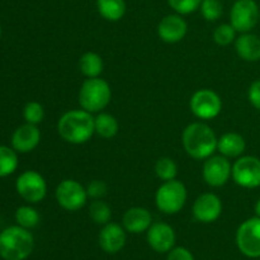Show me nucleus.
I'll return each instance as SVG.
<instances>
[{"instance_id": "nucleus-27", "label": "nucleus", "mask_w": 260, "mask_h": 260, "mask_svg": "<svg viewBox=\"0 0 260 260\" xmlns=\"http://www.w3.org/2000/svg\"><path fill=\"white\" fill-rule=\"evenodd\" d=\"M155 173H156V177L162 182L173 180L177 178L178 165L172 157H160L155 162Z\"/></svg>"}, {"instance_id": "nucleus-24", "label": "nucleus", "mask_w": 260, "mask_h": 260, "mask_svg": "<svg viewBox=\"0 0 260 260\" xmlns=\"http://www.w3.org/2000/svg\"><path fill=\"white\" fill-rule=\"evenodd\" d=\"M18 168V155L13 147L0 146V178L13 174Z\"/></svg>"}, {"instance_id": "nucleus-10", "label": "nucleus", "mask_w": 260, "mask_h": 260, "mask_svg": "<svg viewBox=\"0 0 260 260\" xmlns=\"http://www.w3.org/2000/svg\"><path fill=\"white\" fill-rule=\"evenodd\" d=\"M15 189L28 203H40L47 194V183L36 170H27L17 178Z\"/></svg>"}, {"instance_id": "nucleus-25", "label": "nucleus", "mask_w": 260, "mask_h": 260, "mask_svg": "<svg viewBox=\"0 0 260 260\" xmlns=\"http://www.w3.org/2000/svg\"><path fill=\"white\" fill-rule=\"evenodd\" d=\"M89 216L96 225L104 226L106 223L111 222L112 210L104 201L94 200L89 206Z\"/></svg>"}, {"instance_id": "nucleus-1", "label": "nucleus", "mask_w": 260, "mask_h": 260, "mask_svg": "<svg viewBox=\"0 0 260 260\" xmlns=\"http://www.w3.org/2000/svg\"><path fill=\"white\" fill-rule=\"evenodd\" d=\"M57 132L63 141L83 145L95 134L94 117L85 109H71L63 113L57 122Z\"/></svg>"}, {"instance_id": "nucleus-18", "label": "nucleus", "mask_w": 260, "mask_h": 260, "mask_svg": "<svg viewBox=\"0 0 260 260\" xmlns=\"http://www.w3.org/2000/svg\"><path fill=\"white\" fill-rule=\"evenodd\" d=\"M152 225V216L147 208L131 207L124 212L122 226L127 233L141 234L149 230Z\"/></svg>"}, {"instance_id": "nucleus-12", "label": "nucleus", "mask_w": 260, "mask_h": 260, "mask_svg": "<svg viewBox=\"0 0 260 260\" xmlns=\"http://www.w3.org/2000/svg\"><path fill=\"white\" fill-rule=\"evenodd\" d=\"M202 175L210 187L220 188L233 177V164L223 155H212L205 160Z\"/></svg>"}, {"instance_id": "nucleus-9", "label": "nucleus", "mask_w": 260, "mask_h": 260, "mask_svg": "<svg viewBox=\"0 0 260 260\" xmlns=\"http://www.w3.org/2000/svg\"><path fill=\"white\" fill-rule=\"evenodd\" d=\"M233 180L241 188L254 189L260 187V159L253 155H245L233 164Z\"/></svg>"}, {"instance_id": "nucleus-8", "label": "nucleus", "mask_w": 260, "mask_h": 260, "mask_svg": "<svg viewBox=\"0 0 260 260\" xmlns=\"http://www.w3.org/2000/svg\"><path fill=\"white\" fill-rule=\"evenodd\" d=\"M260 7L255 0H236L230 10V24L239 33H248L260 20Z\"/></svg>"}, {"instance_id": "nucleus-14", "label": "nucleus", "mask_w": 260, "mask_h": 260, "mask_svg": "<svg viewBox=\"0 0 260 260\" xmlns=\"http://www.w3.org/2000/svg\"><path fill=\"white\" fill-rule=\"evenodd\" d=\"M147 243L156 253H169L175 245V231L165 222H155L147 230Z\"/></svg>"}, {"instance_id": "nucleus-19", "label": "nucleus", "mask_w": 260, "mask_h": 260, "mask_svg": "<svg viewBox=\"0 0 260 260\" xmlns=\"http://www.w3.org/2000/svg\"><path fill=\"white\" fill-rule=\"evenodd\" d=\"M235 50L239 57L248 62L260 60V38L254 33H240L235 40Z\"/></svg>"}, {"instance_id": "nucleus-22", "label": "nucleus", "mask_w": 260, "mask_h": 260, "mask_svg": "<svg viewBox=\"0 0 260 260\" xmlns=\"http://www.w3.org/2000/svg\"><path fill=\"white\" fill-rule=\"evenodd\" d=\"M94 126H95V134L106 140L113 139L119 131V123L116 117L103 112L94 117Z\"/></svg>"}, {"instance_id": "nucleus-23", "label": "nucleus", "mask_w": 260, "mask_h": 260, "mask_svg": "<svg viewBox=\"0 0 260 260\" xmlns=\"http://www.w3.org/2000/svg\"><path fill=\"white\" fill-rule=\"evenodd\" d=\"M103 58L93 51L84 53L79 61L80 71L86 78H99L103 73Z\"/></svg>"}, {"instance_id": "nucleus-34", "label": "nucleus", "mask_w": 260, "mask_h": 260, "mask_svg": "<svg viewBox=\"0 0 260 260\" xmlns=\"http://www.w3.org/2000/svg\"><path fill=\"white\" fill-rule=\"evenodd\" d=\"M167 260H194V256L187 248L178 246V248H173L169 251Z\"/></svg>"}, {"instance_id": "nucleus-21", "label": "nucleus", "mask_w": 260, "mask_h": 260, "mask_svg": "<svg viewBox=\"0 0 260 260\" xmlns=\"http://www.w3.org/2000/svg\"><path fill=\"white\" fill-rule=\"evenodd\" d=\"M96 8L99 14L108 22H118L126 13L124 0H96Z\"/></svg>"}, {"instance_id": "nucleus-29", "label": "nucleus", "mask_w": 260, "mask_h": 260, "mask_svg": "<svg viewBox=\"0 0 260 260\" xmlns=\"http://www.w3.org/2000/svg\"><path fill=\"white\" fill-rule=\"evenodd\" d=\"M236 40V29L230 23H223L213 30V41L218 46H229Z\"/></svg>"}, {"instance_id": "nucleus-32", "label": "nucleus", "mask_w": 260, "mask_h": 260, "mask_svg": "<svg viewBox=\"0 0 260 260\" xmlns=\"http://www.w3.org/2000/svg\"><path fill=\"white\" fill-rule=\"evenodd\" d=\"M107 184L103 182V180L94 179L91 180L90 183L86 187V193H88V197L93 198V200H101L104 196L107 194Z\"/></svg>"}, {"instance_id": "nucleus-30", "label": "nucleus", "mask_w": 260, "mask_h": 260, "mask_svg": "<svg viewBox=\"0 0 260 260\" xmlns=\"http://www.w3.org/2000/svg\"><path fill=\"white\" fill-rule=\"evenodd\" d=\"M23 117L25 119V123L37 126L45 118V109H43L42 104L38 102H28L23 108Z\"/></svg>"}, {"instance_id": "nucleus-7", "label": "nucleus", "mask_w": 260, "mask_h": 260, "mask_svg": "<svg viewBox=\"0 0 260 260\" xmlns=\"http://www.w3.org/2000/svg\"><path fill=\"white\" fill-rule=\"evenodd\" d=\"M236 245L248 258H260V217L248 218L236 231Z\"/></svg>"}, {"instance_id": "nucleus-28", "label": "nucleus", "mask_w": 260, "mask_h": 260, "mask_svg": "<svg viewBox=\"0 0 260 260\" xmlns=\"http://www.w3.org/2000/svg\"><path fill=\"white\" fill-rule=\"evenodd\" d=\"M200 10L207 22H216L222 15L223 5L220 0H202Z\"/></svg>"}, {"instance_id": "nucleus-2", "label": "nucleus", "mask_w": 260, "mask_h": 260, "mask_svg": "<svg viewBox=\"0 0 260 260\" xmlns=\"http://www.w3.org/2000/svg\"><path fill=\"white\" fill-rule=\"evenodd\" d=\"M182 144L185 152L194 160H206L217 151L215 131L203 122H193L185 127Z\"/></svg>"}, {"instance_id": "nucleus-11", "label": "nucleus", "mask_w": 260, "mask_h": 260, "mask_svg": "<svg viewBox=\"0 0 260 260\" xmlns=\"http://www.w3.org/2000/svg\"><path fill=\"white\" fill-rule=\"evenodd\" d=\"M189 108L197 118L210 121L221 113L222 101L216 91L211 89H200L190 98Z\"/></svg>"}, {"instance_id": "nucleus-33", "label": "nucleus", "mask_w": 260, "mask_h": 260, "mask_svg": "<svg viewBox=\"0 0 260 260\" xmlns=\"http://www.w3.org/2000/svg\"><path fill=\"white\" fill-rule=\"evenodd\" d=\"M248 99L254 108L260 111V80L253 81L249 86Z\"/></svg>"}, {"instance_id": "nucleus-35", "label": "nucleus", "mask_w": 260, "mask_h": 260, "mask_svg": "<svg viewBox=\"0 0 260 260\" xmlns=\"http://www.w3.org/2000/svg\"><path fill=\"white\" fill-rule=\"evenodd\" d=\"M254 211H255V216H258V217H260V198H259L258 201H256L255 207H254Z\"/></svg>"}, {"instance_id": "nucleus-26", "label": "nucleus", "mask_w": 260, "mask_h": 260, "mask_svg": "<svg viewBox=\"0 0 260 260\" xmlns=\"http://www.w3.org/2000/svg\"><path fill=\"white\" fill-rule=\"evenodd\" d=\"M40 213L30 206H22L15 211V221L24 229H33L40 223Z\"/></svg>"}, {"instance_id": "nucleus-13", "label": "nucleus", "mask_w": 260, "mask_h": 260, "mask_svg": "<svg viewBox=\"0 0 260 260\" xmlns=\"http://www.w3.org/2000/svg\"><path fill=\"white\" fill-rule=\"evenodd\" d=\"M193 216L202 223H212L222 215V201L215 193H202L193 203Z\"/></svg>"}, {"instance_id": "nucleus-17", "label": "nucleus", "mask_w": 260, "mask_h": 260, "mask_svg": "<svg viewBox=\"0 0 260 260\" xmlns=\"http://www.w3.org/2000/svg\"><path fill=\"white\" fill-rule=\"evenodd\" d=\"M41 131L36 124L25 123L18 127L12 136V147L17 152L27 154L40 145Z\"/></svg>"}, {"instance_id": "nucleus-6", "label": "nucleus", "mask_w": 260, "mask_h": 260, "mask_svg": "<svg viewBox=\"0 0 260 260\" xmlns=\"http://www.w3.org/2000/svg\"><path fill=\"white\" fill-rule=\"evenodd\" d=\"M55 197L60 207L70 212L81 210L89 198L86 188L75 179H63L58 183Z\"/></svg>"}, {"instance_id": "nucleus-31", "label": "nucleus", "mask_w": 260, "mask_h": 260, "mask_svg": "<svg viewBox=\"0 0 260 260\" xmlns=\"http://www.w3.org/2000/svg\"><path fill=\"white\" fill-rule=\"evenodd\" d=\"M169 7L180 15H188L200 9L202 0H168Z\"/></svg>"}, {"instance_id": "nucleus-15", "label": "nucleus", "mask_w": 260, "mask_h": 260, "mask_svg": "<svg viewBox=\"0 0 260 260\" xmlns=\"http://www.w3.org/2000/svg\"><path fill=\"white\" fill-rule=\"evenodd\" d=\"M188 24L183 15L168 14L162 18L157 25V35L165 43H178L185 37Z\"/></svg>"}, {"instance_id": "nucleus-5", "label": "nucleus", "mask_w": 260, "mask_h": 260, "mask_svg": "<svg viewBox=\"0 0 260 260\" xmlns=\"http://www.w3.org/2000/svg\"><path fill=\"white\" fill-rule=\"evenodd\" d=\"M188 192L185 185L177 179L162 182L155 193V205L165 215H177L187 203Z\"/></svg>"}, {"instance_id": "nucleus-3", "label": "nucleus", "mask_w": 260, "mask_h": 260, "mask_svg": "<svg viewBox=\"0 0 260 260\" xmlns=\"http://www.w3.org/2000/svg\"><path fill=\"white\" fill-rule=\"evenodd\" d=\"M35 249V239L28 229L9 226L0 233V258L25 260Z\"/></svg>"}, {"instance_id": "nucleus-36", "label": "nucleus", "mask_w": 260, "mask_h": 260, "mask_svg": "<svg viewBox=\"0 0 260 260\" xmlns=\"http://www.w3.org/2000/svg\"><path fill=\"white\" fill-rule=\"evenodd\" d=\"M0 36H2V27H0Z\"/></svg>"}, {"instance_id": "nucleus-20", "label": "nucleus", "mask_w": 260, "mask_h": 260, "mask_svg": "<svg viewBox=\"0 0 260 260\" xmlns=\"http://www.w3.org/2000/svg\"><path fill=\"white\" fill-rule=\"evenodd\" d=\"M245 149V139L238 132H226L217 139V151L228 159L243 156Z\"/></svg>"}, {"instance_id": "nucleus-16", "label": "nucleus", "mask_w": 260, "mask_h": 260, "mask_svg": "<svg viewBox=\"0 0 260 260\" xmlns=\"http://www.w3.org/2000/svg\"><path fill=\"white\" fill-rule=\"evenodd\" d=\"M126 230L116 222H108L102 228L98 241L101 248L108 254H116L126 245Z\"/></svg>"}, {"instance_id": "nucleus-37", "label": "nucleus", "mask_w": 260, "mask_h": 260, "mask_svg": "<svg viewBox=\"0 0 260 260\" xmlns=\"http://www.w3.org/2000/svg\"><path fill=\"white\" fill-rule=\"evenodd\" d=\"M259 18H260V12H259Z\"/></svg>"}, {"instance_id": "nucleus-4", "label": "nucleus", "mask_w": 260, "mask_h": 260, "mask_svg": "<svg viewBox=\"0 0 260 260\" xmlns=\"http://www.w3.org/2000/svg\"><path fill=\"white\" fill-rule=\"evenodd\" d=\"M112 99L111 85L104 79L88 78L79 90V104L90 113H101Z\"/></svg>"}]
</instances>
